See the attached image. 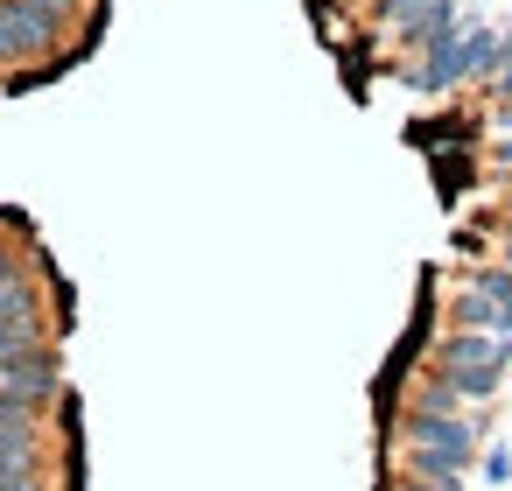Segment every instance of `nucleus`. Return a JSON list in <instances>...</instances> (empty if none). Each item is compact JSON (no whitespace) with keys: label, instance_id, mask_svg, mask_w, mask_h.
Wrapping results in <instances>:
<instances>
[{"label":"nucleus","instance_id":"obj_1","mask_svg":"<svg viewBox=\"0 0 512 491\" xmlns=\"http://www.w3.org/2000/svg\"><path fill=\"white\" fill-rule=\"evenodd\" d=\"M407 435H414V477H456L477 456V435L456 414H435V407H421L407 421Z\"/></svg>","mask_w":512,"mask_h":491},{"label":"nucleus","instance_id":"obj_2","mask_svg":"<svg viewBox=\"0 0 512 491\" xmlns=\"http://www.w3.org/2000/svg\"><path fill=\"white\" fill-rule=\"evenodd\" d=\"M442 365H449V379H456L463 393H491V386H498V372L512 365V337H484V330H463V337H449Z\"/></svg>","mask_w":512,"mask_h":491},{"label":"nucleus","instance_id":"obj_3","mask_svg":"<svg viewBox=\"0 0 512 491\" xmlns=\"http://www.w3.org/2000/svg\"><path fill=\"white\" fill-rule=\"evenodd\" d=\"M64 29V0H8L0 8V57H36Z\"/></svg>","mask_w":512,"mask_h":491},{"label":"nucleus","instance_id":"obj_4","mask_svg":"<svg viewBox=\"0 0 512 491\" xmlns=\"http://www.w3.org/2000/svg\"><path fill=\"white\" fill-rule=\"evenodd\" d=\"M477 288H484L498 309H512V267H491V274H477Z\"/></svg>","mask_w":512,"mask_h":491},{"label":"nucleus","instance_id":"obj_5","mask_svg":"<svg viewBox=\"0 0 512 491\" xmlns=\"http://www.w3.org/2000/svg\"><path fill=\"white\" fill-rule=\"evenodd\" d=\"M407 491H456V477H414Z\"/></svg>","mask_w":512,"mask_h":491},{"label":"nucleus","instance_id":"obj_6","mask_svg":"<svg viewBox=\"0 0 512 491\" xmlns=\"http://www.w3.org/2000/svg\"><path fill=\"white\" fill-rule=\"evenodd\" d=\"M505 260H512V246H505Z\"/></svg>","mask_w":512,"mask_h":491}]
</instances>
